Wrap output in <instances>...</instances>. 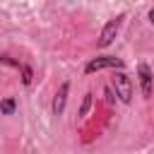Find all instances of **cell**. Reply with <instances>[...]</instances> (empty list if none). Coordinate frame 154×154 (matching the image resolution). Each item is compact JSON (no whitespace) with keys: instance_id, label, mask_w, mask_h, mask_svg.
I'll return each mask as SVG.
<instances>
[{"instance_id":"obj_1","label":"cell","mask_w":154,"mask_h":154,"mask_svg":"<svg viewBox=\"0 0 154 154\" xmlns=\"http://www.w3.org/2000/svg\"><path fill=\"white\" fill-rule=\"evenodd\" d=\"M123 67H125V60L123 58H116V55H96V58H91L84 65V75H94L99 70H123Z\"/></svg>"},{"instance_id":"obj_2","label":"cell","mask_w":154,"mask_h":154,"mask_svg":"<svg viewBox=\"0 0 154 154\" xmlns=\"http://www.w3.org/2000/svg\"><path fill=\"white\" fill-rule=\"evenodd\" d=\"M111 87L116 89V96H118L123 103H132V79L128 77V72H123V70H113Z\"/></svg>"},{"instance_id":"obj_3","label":"cell","mask_w":154,"mask_h":154,"mask_svg":"<svg viewBox=\"0 0 154 154\" xmlns=\"http://www.w3.org/2000/svg\"><path fill=\"white\" fill-rule=\"evenodd\" d=\"M123 22H125V14L120 12V14H116L113 19H108L103 26H101V34H99V48H106V46H111L113 43V38L118 36V31H120V26H123Z\"/></svg>"},{"instance_id":"obj_4","label":"cell","mask_w":154,"mask_h":154,"mask_svg":"<svg viewBox=\"0 0 154 154\" xmlns=\"http://www.w3.org/2000/svg\"><path fill=\"white\" fill-rule=\"evenodd\" d=\"M137 79H140V89H142V96L149 99L152 91H154V72L147 63H137Z\"/></svg>"},{"instance_id":"obj_5","label":"cell","mask_w":154,"mask_h":154,"mask_svg":"<svg viewBox=\"0 0 154 154\" xmlns=\"http://www.w3.org/2000/svg\"><path fill=\"white\" fill-rule=\"evenodd\" d=\"M67 96H70V79H65V82L58 87L55 96H53V106H51L53 116H63V111H65V103H67Z\"/></svg>"},{"instance_id":"obj_6","label":"cell","mask_w":154,"mask_h":154,"mask_svg":"<svg viewBox=\"0 0 154 154\" xmlns=\"http://www.w3.org/2000/svg\"><path fill=\"white\" fill-rule=\"evenodd\" d=\"M17 111V99L14 96H7L0 101V116H12Z\"/></svg>"},{"instance_id":"obj_7","label":"cell","mask_w":154,"mask_h":154,"mask_svg":"<svg viewBox=\"0 0 154 154\" xmlns=\"http://www.w3.org/2000/svg\"><path fill=\"white\" fill-rule=\"evenodd\" d=\"M17 70H19V75H22V84H24V87H29V84L34 82V67H31V65H26V63H22Z\"/></svg>"},{"instance_id":"obj_8","label":"cell","mask_w":154,"mask_h":154,"mask_svg":"<svg viewBox=\"0 0 154 154\" xmlns=\"http://www.w3.org/2000/svg\"><path fill=\"white\" fill-rule=\"evenodd\" d=\"M89 108H91V91H87V94L82 96V106H79L77 116H79V118H84V116L89 113Z\"/></svg>"},{"instance_id":"obj_9","label":"cell","mask_w":154,"mask_h":154,"mask_svg":"<svg viewBox=\"0 0 154 154\" xmlns=\"http://www.w3.org/2000/svg\"><path fill=\"white\" fill-rule=\"evenodd\" d=\"M103 94H106V101H108V103H116V99H118V96H113V87H111V84L103 89Z\"/></svg>"},{"instance_id":"obj_10","label":"cell","mask_w":154,"mask_h":154,"mask_svg":"<svg viewBox=\"0 0 154 154\" xmlns=\"http://www.w3.org/2000/svg\"><path fill=\"white\" fill-rule=\"evenodd\" d=\"M147 17H149V22H152V24H154V7H152V10H149V12H147Z\"/></svg>"}]
</instances>
